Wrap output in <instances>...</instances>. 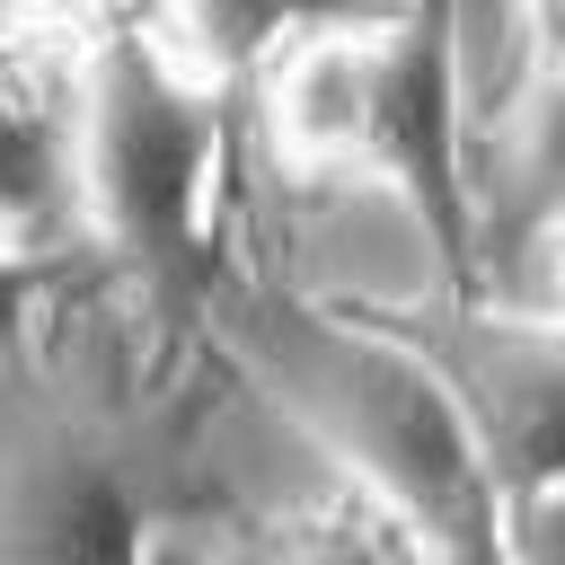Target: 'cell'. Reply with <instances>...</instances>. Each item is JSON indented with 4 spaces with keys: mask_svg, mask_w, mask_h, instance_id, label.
Returning <instances> with one entry per match:
<instances>
[{
    "mask_svg": "<svg viewBox=\"0 0 565 565\" xmlns=\"http://www.w3.org/2000/svg\"><path fill=\"white\" fill-rule=\"evenodd\" d=\"M212 327L256 397L335 468V486L388 512L397 539L494 556V477L477 424L406 327L335 309L300 282H221Z\"/></svg>",
    "mask_w": 565,
    "mask_h": 565,
    "instance_id": "1",
    "label": "cell"
},
{
    "mask_svg": "<svg viewBox=\"0 0 565 565\" xmlns=\"http://www.w3.org/2000/svg\"><path fill=\"white\" fill-rule=\"evenodd\" d=\"M221 115H230V88L194 79L150 26H106L88 53H71L62 150H71L79 230L141 274H177L203 247Z\"/></svg>",
    "mask_w": 565,
    "mask_h": 565,
    "instance_id": "2",
    "label": "cell"
},
{
    "mask_svg": "<svg viewBox=\"0 0 565 565\" xmlns=\"http://www.w3.org/2000/svg\"><path fill=\"white\" fill-rule=\"evenodd\" d=\"M141 512L132 486L115 477V459L97 450V433H79V415H44V424H0V547L9 556H124L141 547Z\"/></svg>",
    "mask_w": 565,
    "mask_h": 565,
    "instance_id": "3",
    "label": "cell"
},
{
    "mask_svg": "<svg viewBox=\"0 0 565 565\" xmlns=\"http://www.w3.org/2000/svg\"><path fill=\"white\" fill-rule=\"evenodd\" d=\"M547 212H565V62H530L512 97L468 132V265L486 230L530 256Z\"/></svg>",
    "mask_w": 565,
    "mask_h": 565,
    "instance_id": "4",
    "label": "cell"
},
{
    "mask_svg": "<svg viewBox=\"0 0 565 565\" xmlns=\"http://www.w3.org/2000/svg\"><path fill=\"white\" fill-rule=\"evenodd\" d=\"M71 212L62 106L35 88V62H0V230L35 238Z\"/></svg>",
    "mask_w": 565,
    "mask_h": 565,
    "instance_id": "5",
    "label": "cell"
},
{
    "mask_svg": "<svg viewBox=\"0 0 565 565\" xmlns=\"http://www.w3.org/2000/svg\"><path fill=\"white\" fill-rule=\"evenodd\" d=\"M318 0H159L150 35L212 88H247V71L309 18Z\"/></svg>",
    "mask_w": 565,
    "mask_h": 565,
    "instance_id": "6",
    "label": "cell"
},
{
    "mask_svg": "<svg viewBox=\"0 0 565 565\" xmlns=\"http://www.w3.org/2000/svg\"><path fill=\"white\" fill-rule=\"evenodd\" d=\"M494 556H539V565L565 556V468H547L494 503Z\"/></svg>",
    "mask_w": 565,
    "mask_h": 565,
    "instance_id": "7",
    "label": "cell"
},
{
    "mask_svg": "<svg viewBox=\"0 0 565 565\" xmlns=\"http://www.w3.org/2000/svg\"><path fill=\"white\" fill-rule=\"evenodd\" d=\"M521 265H530V309L565 335V212H547V221H539V238H530V256H521Z\"/></svg>",
    "mask_w": 565,
    "mask_h": 565,
    "instance_id": "8",
    "label": "cell"
},
{
    "mask_svg": "<svg viewBox=\"0 0 565 565\" xmlns=\"http://www.w3.org/2000/svg\"><path fill=\"white\" fill-rule=\"evenodd\" d=\"M26 309H35V265H26V238H9V230H0V353L18 344Z\"/></svg>",
    "mask_w": 565,
    "mask_h": 565,
    "instance_id": "9",
    "label": "cell"
},
{
    "mask_svg": "<svg viewBox=\"0 0 565 565\" xmlns=\"http://www.w3.org/2000/svg\"><path fill=\"white\" fill-rule=\"evenodd\" d=\"M521 18H530L539 62H565V0H521Z\"/></svg>",
    "mask_w": 565,
    "mask_h": 565,
    "instance_id": "10",
    "label": "cell"
}]
</instances>
